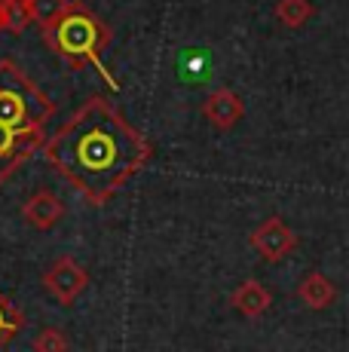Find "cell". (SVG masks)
<instances>
[{"mask_svg": "<svg viewBox=\"0 0 349 352\" xmlns=\"http://www.w3.org/2000/svg\"><path fill=\"white\" fill-rule=\"evenodd\" d=\"M43 144H46V138H34V135H22V132H12V129L0 126V184Z\"/></svg>", "mask_w": 349, "mask_h": 352, "instance_id": "8992f818", "label": "cell"}, {"mask_svg": "<svg viewBox=\"0 0 349 352\" xmlns=\"http://www.w3.org/2000/svg\"><path fill=\"white\" fill-rule=\"evenodd\" d=\"M313 16L310 0H276V19L285 28H304Z\"/></svg>", "mask_w": 349, "mask_h": 352, "instance_id": "4fadbf2b", "label": "cell"}, {"mask_svg": "<svg viewBox=\"0 0 349 352\" xmlns=\"http://www.w3.org/2000/svg\"><path fill=\"white\" fill-rule=\"evenodd\" d=\"M6 6V19H10V31H25V25L31 22L28 19V0H0Z\"/></svg>", "mask_w": 349, "mask_h": 352, "instance_id": "9a60e30c", "label": "cell"}, {"mask_svg": "<svg viewBox=\"0 0 349 352\" xmlns=\"http://www.w3.org/2000/svg\"><path fill=\"white\" fill-rule=\"evenodd\" d=\"M25 328V316L19 313L16 307H12V300L0 291V349H6L12 340H16V334Z\"/></svg>", "mask_w": 349, "mask_h": 352, "instance_id": "7c38bea8", "label": "cell"}, {"mask_svg": "<svg viewBox=\"0 0 349 352\" xmlns=\"http://www.w3.org/2000/svg\"><path fill=\"white\" fill-rule=\"evenodd\" d=\"M31 349L34 352H68L71 340L62 328H40L31 340Z\"/></svg>", "mask_w": 349, "mask_h": 352, "instance_id": "5bb4252c", "label": "cell"}, {"mask_svg": "<svg viewBox=\"0 0 349 352\" xmlns=\"http://www.w3.org/2000/svg\"><path fill=\"white\" fill-rule=\"evenodd\" d=\"M297 297L304 300V307H310V309H328L337 300V285H334L325 273L313 270V273H306L304 279H300Z\"/></svg>", "mask_w": 349, "mask_h": 352, "instance_id": "30bf717a", "label": "cell"}, {"mask_svg": "<svg viewBox=\"0 0 349 352\" xmlns=\"http://www.w3.org/2000/svg\"><path fill=\"white\" fill-rule=\"evenodd\" d=\"M230 307L236 309L239 316H245V319H258V316H264L267 309L273 307V294H270V288H267L264 282L245 279V282H239V285L233 288Z\"/></svg>", "mask_w": 349, "mask_h": 352, "instance_id": "9c48e42d", "label": "cell"}, {"mask_svg": "<svg viewBox=\"0 0 349 352\" xmlns=\"http://www.w3.org/2000/svg\"><path fill=\"white\" fill-rule=\"evenodd\" d=\"M22 218L28 221L34 230H52L58 221L65 218V202L58 199L52 190H37L25 199Z\"/></svg>", "mask_w": 349, "mask_h": 352, "instance_id": "ba28073f", "label": "cell"}, {"mask_svg": "<svg viewBox=\"0 0 349 352\" xmlns=\"http://www.w3.org/2000/svg\"><path fill=\"white\" fill-rule=\"evenodd\" d=\"M56 113V104L25 77L12 58H0V126L22 135L46 138L43 126Z\"/></svg>", "mask_w": 349, "mask_h": 352, "instance_id": "7a4b0ae2", "label": "cell"}, {"mask_svg": "<svg viewBox=\"0 0 349 352\" xmlns=\"http://www.w3.org/2000/svg\"><path fill=\"white\" fill-rule=\"evenodd\" d=\"M248 242H251V248L264 257L267 263H279L297 248V233H294L279 214H270L264 224H258L251 230Z\"/></svg>", "mask_w": 349, "mask_h": 352, "instance_id": "5b68a950", "label": "cell"}, {"mask_svg": "<svg viewBox=\"0 0 349 352\" xmlns=\"http://www.w3.org/2000/svg\"><path fill=\"white\" fill-rule=\"evenodd\" d=\"M71 10H74L71 0H28V19L40 25L43 34H49Z\"/></svg>", "mask_w": 349, "mask_h": 352, "instance_id": "8fae6325", "label": "cell"}, {"mask_svg": "<svg viewBox=\"0 0 349 352\" xmlns=\"http://www.w3.org/2000/svg\"><path fill=\"white\" fill-rule=\"evenodd\" d=\"M40 282H43V288L49 291L62 307H71L86 291V285H89V273H86V267L77 263L74 257H58V261H52L49 270H43Z\"/></svg>", "mask_w": 349, "mask_h": 352, "instance_id": "277c9868", "label": "cell"}, {"mask_svg": "<svg viewBox=\"0 0 349 352\" xmlns=\"http://www.w3.org/2000/svg\"><path fill=\"white\" fill-rule=\"evenodd\" d=\"M107 40H111V34H107L104 22L80 3H74V10L49 31V43L65 58H71V62H89L95 67H102V52H104Z\"/></svg>", "mask_w": 349, "mask_h": 352, "instance_id": "3957f363", "label": "cell"}, {"mask_svg": "<svg viewBox=\"0 0 349 352\" xmlns=\"http://www.w3.org/2000/svg\"><path fill=\"white\" fill-rule=\"evenodd\" d=\"M203 113L218 132H230V129L243 120L245 104L233 89H214V92H209V98L203 101Z\"/></svg>", "mask_w": 349, "mask_h": 352, "instance_id": "52a82bcc", "label": "cell"}, {"mask_svg": "<svg viewBox=\"0 0 349 352\" xmlns=\"http://www.w3.org/2000/svg\"><path fill=\"white\" fill-rule=\"evenodd\" d=\"M0 31H10V19H6V6L0 3Z\"/></svg>", "mask_w": 349, "mask_h": 352, "instance_id": "2e32d148", "label": "cell"}, {"mask_svg": "<svg viewBox=\"0 0 349 352\" xmlns=\"http://www.w3.org/2000/svg\"><path fill=\"white\" fill-rule=\"evenodd\" d=\"M46 160L86 199L107 202L144 162L150 144L104 98H89L43 144Z\"/></svg>", "mask_w": 349, "mask_h": 352, "instance_id": "6da1fadb", "label": "cell"}]
</instances>
